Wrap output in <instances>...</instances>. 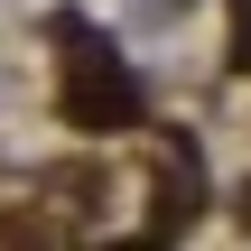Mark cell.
<instances>
[{
	"label": "cell",
	"instance_id": "6da1fadb",
	"mask_svg": "<svg viewBox=\"0 0 251 251\" xmlns=\"http://www.w3.org/2000/svg\"><path fill=\"white\" fill-rule=\"evenodd\" d=\"M130 112H140L130 65H112L102 47H93V56H75V75H65V121H75V130H121Z\"/></svg>",
	"mask_w": 251,
	"mask_h": 251
},
{
	"label": "cell",
	"instance_id": "7a4b0ae2",
	"mask_svg": "<svg viewBox=\"0 0 251 251\" xmlns=\"http://www.w3.org/2000/svg\"><path fill=\"white\" fill-rule=\"evenodd\" d=\"M233 65H251V0H233Z\"/></svg>",
	"mask_w": 251,
	"mask_h": 251
}]
</instances>
